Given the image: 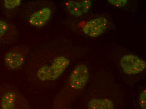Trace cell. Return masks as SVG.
<instances>
[{
	"instance_id": "obj_1",
	"label": "cell",
	"mask_w": 146,
	"mask_h": 109,
	"mask_svg": "<svg viewBox=\"0 0 146 109\" xmlns=\"http://www.w3.org/2000/svg\"><path fill=\"white\" fill-rule=\"evenodd\" d=\"M70 63V60L66 57L59 56L50 65L40 67L36 72V77L41 82L55 81L64 72Z\"/></svg>"
},
{
	"instance_id": "obj_2",
	"label": "cell",
	"mask_w": 146,
	"mask_h": 109,
	"mask_svg": "<svg viewBox=\"0 0 146 109\" xmlns=\"http://www.w3.org/2000/svg\"><path fill=\"white\" fill-rule=\"evenodd\" d=\"M28 49L24 46L14 47L6 53L4 63L10 70L16 71L21 69L24 65Z\"/></svg>"
},
{
	"instance_id": "obj_3",
	"label": "cell",
	"mask_w": 146,
	"mask_h": 109,
	"mask_svg": "<svg viewBox=\"0 0 146 109\" xmlns=\"http://www.w3.org/2000/svg\"><path fill=\"white\" fill-rule=\"evenodd\" d=\"M120 65L127 75H135L143 71L146 67L145 61L136 55L126 54L123 57Z\"/></svg>"
},
{
	"instance_id": "obj_4",
	"label": "cell",
	"mask_w": 146,
	"mask_h": 109,
	"mask_svg": "<svg viewBox=\"0 0 146 109\" xmlns=\"http://www.w3.org/2000/svg\"><path fill=\"white\" fill-rule=\"evenodd\" d=\"M90 76L89 69L86 65L83 64L78 65L69 76V85L73 89L81 90L87 85Z\"/></svg>"
},
{
	"instance_id": "obj_5",
	"label": "cell",
	"mask_w": 146,
	"mask_h": 109,
	"mask_svg": "<svg viewBox=\"0 0 146 109\" xmlns=\"http://www.w3.org/2000/svg\"><path fill=\"white\" fill-rule=\"evenodd\" d=\"M108 21L105 17H99L88 21L84 26L82 30L84 34L91 38H97L104 33Z\"/></svg>"
},
{
	"instance_id": "obj_6",
	"label": "cell",
	"mask_w": 146,
	"mask_h": 109,
	"mask_svg": "<svg viewBox=\"0 0 146 109\" xmlns=\"http://www.w3.org/2000/svg\"><path fill=\"white\" fill-rule=\"evenodd\" d=\"M21 100L19 95L12 89H6L0 99V109H21Z\"/></svg>"
},
{
	"instance_id": "obj_7",
	"label": "cell",
	"mask_w": 146,
	"mask_h": 109,
	"mask_svg": "<svg viewBox=\"0 0 146 109\" xmlns=\"http://www.w3.org/2000/svg\"><path fill=\"white\" fill-rule=\"evenodd\" d=\"M18 35L17 31L13 25L0 19V43L8 44L14 42Z\"/></svg>"
},
{
	"instance_id": "obj_8",
	"label": "cell",
	"mask_w": 146,
	"mask_h": 109,
	"mask_svg": "<svg viewBox=\"0 0 146 109\" xmlns=\"http://www.w3.org/2000/svg\"><path fill=\"white\" fill-rule=\"evenodd\" d=\"M65 6L70 15L78 17L88 13L91 8L92 2L90 0L69 1L66 2Z\"/></svg>"
},
{
	"instance_id": "obj_9",
	"label": "cell",
	"mask_w": 146,
	"mask_h": 109,
	"mask_svg": "<svg viewBox=\"0 0 146 109\" xmlns=\"http://www.w3.org/2000/svg\"><path fill=\"white\" fill-rule=\"evenodd\" d=\"M51 15L50 8L44 7L33 12L29 17L28 22L30 25L34 27H42L48 22Z\"/></svg>"
},
{
	"instance_id": "obj_10",
	"label": "cell",
	"mask_w": 146,
	"mask_h": 109,
	"mask_svg": "<svg viewBox=\"0 0 146 109\" xmlns=\"http://www.w3.org/2000/svg\"><path fill=\"white\" fill-rule=\"evenodd\" d=\"M88 109H114L112 100L107 98H93L88 103Z\"/></svg>"
},
{
	"instance_id": "obj_11",
	"label": "cell",
	"mask_w": 146,
	"mask_h": 109,
	"mask_svg": "<svg viewBox=\"0 0 146 109\" xmlns=\"http://www.w3.org/2000/svg\"><path fill=\"white\" fill-rule=\"evenodd\" d=\"M21 0H4L3 6L5 9H12L20 6L22 3Z\"/></svg>"
},
{
	"instance_id": "obj_12",
	"label": "cell",
	"mask_w": 146,
	"mask_h": 109,
	"mask_svg": "<svg viewBox=\"0 0 146 109\" xmlns=\"http://www.w3.org/2000/svg\"><path fill=\"white\" fill-rule=\"evenodd\" d=\"M108 1L111 5L117 7H125L128 3L127 0H108Z\"/></svg>"
},
{
	"instance_id": "obj_13",
	"label": "cell",
	"mask_w": 146,
	"mask_h": 109,
	"mask_svg": "<svg viewBox=\"0 0 146 109\" xmlns=\"http://www.w3.org/2000/svg\"><path fill=\"white\" fill-rule=\"evenodd\" d=\"M139 103L141 108L142 109H146V90H143L139 96Z\"/></svg>"
},
{
	"instance_id": "obj_14",
	"label": "cell",
	"mask_w": 146,
	"mask_h": 109,
	"mask_svg": "<svg viewBox=\"0 0 146 109\" xmlns=\"http://www.w3.org/2000/svg\"><path fill=\"white\" fill-rule=\"evenodd\" d=\"M68 109V108H65V109Z\"/></svg>"
}]
</instances>
